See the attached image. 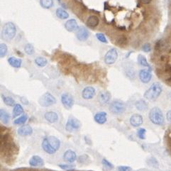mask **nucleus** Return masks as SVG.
I'll use <instances>...</instances> for the list:
<instances>
[{
  "instance_id": "nucleus-8",
  "label": "nucleus",
  "mask_w": 171,
  "mask_h": 171,
  "mask_svg": "<svg viewBox=\"0 0 171 171\" xmlns=\"http://www.w3.org/2000/svg\"><path fill=\"white\" fill-rule=\"evenodd\" d=\"M81 126V123L78 119H75L74 117H70L67 122L66 126H65V129L68 131H75L78 130Z\"/></svg>"
},
{
  "instance_id": "nucleus-17",
  "label": "nucleus",
  "mask_w": 171,
  "mask_h": 171,
  "mask_svg": "<svg viewBox=\"0 0 171 171\" xmlns=\"http://www.w3.org/2000/svg\"><path fill=\"white\" fill-rule=\"evenodd\" d=\"M63 159L68 163H73L77 159V156H76L75 152H74L72 150H66L63 155Z\"/></svg>"
},
{
  "instance_id": "nucleus-21",
  "label": "nucleus",
  "mask_w": 171,
  "mask_h": 171,
  "mask_svg": "<svg viewBox=\"0 0 171 171\" xmlns=\"http://www.w3.org/2000/svg\"><path fill=\"white\" fill-rule=\"evenodd\" d=\"M135 106L136 108L141 112H145L148 108V104L144 99H139V100L137 101L135 104Z\"/></svg>"
},
{
  "instance_id": "nucleus-10",
  "label": "nucleus",
  "mask_w": 171,
  "mask_h": 171,
  "mask_svg": "<svg viewBox=\"0 0 171 171\" xmlns=\"http://www.w3.org/2000/svg\"><path fill=\"white\" fill-rule=\"evenodd\" d=\"M96 94L95 89L93 87H85L84 90H83L82 92V97L84 98L85 99H91L94 97Z\"/></svg>"
},
{
  "instance_id": "nucleus-20",
  "label": "nucleus",
  "mask_w": 171,
  "mask_h": 171,
  "mask_svg": "<svg viewBox=\"0 0 171 171\" xmlns=\"http://www.w3.org/2000/svg\"><path fill=\"white\" fill-rule=\"evenodd\" d=\"M44 117L46 120L51 124L55 123L58 120V116L55 112H47L45 114Z\"/></svg>"
},
{
  "instance_id": "nucleus-24",
  "label": "nucleus",
  "mask_w": 171,
  "mask_h": 171,
  "mask_svg": "<svg viewBox=\"0 0 171 171\" xmlns=\"http://www.w3.org/2000/svg\"><path fill=\"white\" fill-rule=\"evenodd\" d=\"M23 113H24V109H23L22 106L19 104H16L14 106V109H13L12 117H17V116H19Z\"/></svg>"
},
{
  "instance_id": "nucleus-15",
  "label": "nucleus",
  "mask_w": 171,
  "mask_h": 171,
  "mask_svg": "<svg viewBox=\"0 0 171 171\" xmlns=\"http://www.w3.org/2000/svg\"><path fill=\"white\" fill-rule=\"evenodd\" d=\"M17 133L21 136H27L31 135L33 133V129L29 125H23L17 130Z\"/></svg>"
},
{
  "instance_id": "nucleus-28",
  "label": "nucleus",
  "mask_w": 171,
  "mask_h": 171,
  "mask_svg": "<svg viewBox=\"0 0 171 171\" xmlns=\"http://www.w3.org/2000/svg\"><path fill=\"white\" fill-rule=\"evenodd\" d=\"M40 4L43 8L50 9L53 5V0H40Z\"/></svg>"
},
{
  "instance_id": "nucleus-37",
  "label": "nucleus",
  "mask_w": 171,
  "mask_h": 171,
  "mask_svg": "<svg viewBox=\"0 0 171 171\" xmlns=\"http://www.w3.org/2000/svg\"><path fill=\"white\" fill-rule=\"evenodd\" d=\"M96 37H97L98 40L100 42H102V43H107L106 38L105 37V36L103 33H97V34H96Z\"/></svg>"
},
{
  "instance_id": "nucleus-14",
  "label": "nucleus",
  "mask_w": 171,
  "mask_h": 171,
  "mask_svg": "<svg viewBox=\"0 0 171 171\" xmlns=\"http://www.w3.org/2000/svg\"><path fill=\"white\" fill-rule=\"evenodd\" d=\"M143 122L144 120H143L142 116L138 114H134L130 118V124L134 127L140 126L143 124Z\"/></svg>"
},
{
  "instance_id": "nucleus-16",
  "label": "nucleus",
  "mask_w": 171,
  "mask_h": 171,
  "mask_svg": "<svg viewBox=\"0 0 171 171\" xmlns=\"http://www.w3.org/2000/svg\"><path fill=\"white\" fill-rule=\"evenodd\" d=\"M29 163L31 166H33V167H39V166H43L44 165L43 160L39 156H32L29 160Z\"/></svg>"
},
{
  "instance_id": "nucleus-19",
  "label": "nucleus",
  "mask_w": 171,
  "mask_h": 171,
  "mask_svg": "<svg viewBox=\"0 0 171 171\" xmlns=\"http://www.w3.org/2000/svg\"><path fill=\"white\" fill-rule=\"evenodd\" d=\"M94 121L99 124H104L107 120V114L104 112H97L94 115Z\"/></svg>"
},
{
  "instance_id": "nucleus-22",
  "label": "nucleus",
  "mask_w": 171,
  "mask_h": 171,
  "mask_svg": "<svg viewBox=\"0 0 171 171\" xmlns=\"http://www.w3.org/2000/svg\"><path fill=\"white\" fill-rule=\"evenodd\" d=\"M8 63L13 68H19L21 66L22 61L20 58H17L15 57H10L8 59Z\"/></svg>"
},
{
  "instance_id": "nucleus-3",
  "label": "nucleus",
  "mask_w": 171,
  "mask_h": 171,
  "mask_svg": "<svg viewBox=\"0 0 171 171\" xmlns=\"http://www.w3.org/2000/svg\"><path fill=\"white\" fill-rule=\"evenodd\" d=\"M16 33H17V29L13 23L8 22L4 25L1 31V36L4 40L10 41L15 37Z\"/></svg>"
},
{
  "instance_id": "nucleus-36",
  "label": "nucleus",
  "mask_w": 171,
  "mask_h": 171,
  "mask_svg": "<svg viewBox=\"0 0 171 171\" xmlns=\"http://www.w3.org/2000/svg\"><path fill=\"white\" fill-rule=\"evenodd\" d=\"M102 164H103L104 167L106 168V169H109V170H112V169H113L114 168L113 165L105 158H104L103 160H102Z\"/></svg>"
},
{
  "instance_id": "nucleus-5",
  "label": "nucleus",
  "mask_w": 171,
  "mask_h": 171,
  "mask_svg": "<svg viewBox=\"0 0 171 171\" xmlns=\"http://www.w3.org/2000/svg\"><path fill=\"white\" fill-rule=\"evenodd\" d=\"M39 104L44 107L52 106L56 103V99L50 92H46L41 97L39 100Z\"/></svg>"
},
{
  "instance_id": "nucleus-27",
  "label": "nucleus",
  "mask_w": 171,
  "mask_h": 171,
  "mask_svg": "<svg viewBox=\"0 0 171 171\" xmlns=\"http://www.w3.org/2000/svg\"><path fill=\"white\" fill-rule=\"evenodd\" d=\"M35 63H36V64L38 66L42 68V67H45L47 65L48 61L47 59L43 58V57H38V58L35 59Z\"/></svg>"
},
{
  "instance_id": "nucleus-30",
  "label": "nucleus",
  "mask_w": 171,
  "mask_h": 171,
  "mask_svg": "<svg viewBox=\"0 0 171 171\" xmlns=\"http://www.w3.org/2000/svg\"><path fill=\"white\" fill-rule=\"evenodd\" d=\"M138 62L139 65L143 67H149V64L148 63L146 58L142 55H139L138 56Z\"/></svg>"
},
{
  "instance_id": "nucleus-41",
  "label": "nucleus",
  "mask_w": 171,
  "mask_h": 171,
  "mask_svg": "<svg viewBox=\"0 0 171 171\" xmlns=\"http://www.w3.org/2000/svg\"><path fill=\"white\" fill-rule=\"evenodd\" d=\"M166 117H167V119L168 122H171V110H169L168 112H167V115H166Z\"/></svg>"
},
{
  "instance_id": "nucleus-18",
  "label": "nucleus",
  "mask_w": 171,
  "mask_h": 171,
  "mask_svg": "<svg viewBox=\"0 0 171 171\" xmlns=\"http://www.w3.org/2000/svg\"><path fill=\"white\" fill-rule=\"evenodd\" d=\"M65 28L68 31L73 32L75 31H77L79 29L78 24H77V21L75 19H70L67 21L65 24Z\"/></svg>"
},
{
  "instance_id": "nucleus-11",
  "label": "nucleus",
  "mask_w": 171,
  "mask_h": 171,
  "mask_svg": "<svg viewBox=\"0 0 171 171\" xmlns=\"http://www.w3.org/2000/svg\"><path fill=\"white\" fill-rule=\"evenodd\" d=\"M89 36H90V33L85 27L79 28L76 33V37L79 41H85L87 40L89 38Z\"/></svg>"
},
{
  "instance_id": "nucleus-32",
  "label": "nucleus",
  "mask_w": 171,
  "mask_h": 171,
  "mask_svg": "<svg viewBox=\"0 0 171 171\" xmlns=\"http://www.w3.org/2000/svg\"><path fill=\"white\" fill-rule=\"evenodd\" d=\"M24 51L27 55H31L34 53V48H33V46H32L31 44L28 43V44H26V46H25Z\"/></svg>"
},
{
  "instance_id": "nucleus-23",
  "label": "nucleus",
  "mask_w": 171,
  "mask_h": 171,
  "mask_svg": "<svg viewBox=\"0 0 171 171\" xmlns=\"http://www.w3.org/2000/svg\"><path fill=\"white\" fill-rule=\"evenodd\" d=\"M0 119H1V122L3 124H7L9 122L10 115L4 109H1V110H0Z\"/></svg>"
},
{
  "instance_id": "nucleus-42",
  "label": "nucleus",
  "mask_w": 171,
  "mask_h": 171,
  "mask_svg": "<svg viewBox=\"0 0 171 171\" xmlns=\"http://www.w3.org/2000/svg\"><path fill=\"white\" fill-rule=\"evenodd\" d=\"M152 0H141V2L144 4H148Z\"/></svg>"
},
{
  "instance_id": "nucleus-4",
  "label": "nucleus",
  "mask_w": 171,
  "mask_h": 171,
  "mask_svg": "<svg viewBox=\"0 0 171 171\" xmlns=\"http://www.w3.org/2000/svg\"><path fill=\"white\" fill-rule=\"evenodd\" d=\"M149 119L150 122L156 125H163L165 119L162 111L158 107H153L149 112Z\"/></svg>"
},
{
  "instance_id": "nucleus-7",
  "label": "nucleus",
  "mask_w": 171,
  "mask_h": 171,
  "mask_svg": "<svg viewBox=\"0 0 171 171\" xmlns=\"http://www.w3.org/2000/svg\"><path fill=\"white\" fill-rule=\"evenodd\" d=\"M118 58V53L115 49H111L107 51L104 56V62L107 65H112Z\"/></svg>"
},
{
  "instance_id": "nucleus-25",
  "label": "nucleus",
  "mask_w": 171,
  "mask_h": 171,
  "mask_svg": "<svg viewBox=\"0 0 171 171\" xmlns=\"http://www.w3.org/2000/svg\"><path fill=\"white\" fill-rule=\"evenodd\" d=\"M99 20L96 16H91L87 20V25L90 28H94L99 24Z\"/></svg>"
},
{
  "instance_id": "nucleus-13",
  "label": "nucleus",
  "mask_w": 171,
  "mask_h": 171,
  "mask_svg": "<svg viewBox=\"0 0 171 171\" xmlns=\"http://www.w3.org/2000/svg\"><path fill=\"white\" fill-rule=\"evenodd\" d=\"M152 78V74L148 70H141L139 72V79L143 83H148Z\"/></svg>"
},
{
  "instance_id": "nucleus-29",
  "label": "nucleus",
  "mask_w": 171,
  "mask_h": 171,
  "mask_svg": "<svg viewBox=\"0 0 171 171\" xmlns=\"http://www.w3.org/2000/svg\"><path fill=\"white\" fill-rule=\"evenodd\" d=\"M2 99L3 102H4L6 105L9 106H12L14 105H15V101L11 97H6V96L2 95Z\"/></svg>"
},
{
  "instance_id": "nucleus-26",
  "label": "nucleus",
  "mask_w": 171,
  "mask_h": 171,
  "mask_svg": "<svg viewBox=\"0 0 171 171\" xmlns=\"http://www.w3.org/2000/svg\"><path fill=\"white\" fill-rule=\"evenodd\" d=\"M56 16L61 19H66L69 17V14L65 10L62 8H58L56 9Z\"/></svg>"
},
{
  "instance_id": "nucleus-1",
  "label": "nucleus",
  "mask_w": 171,
  "mask_h": 171,
  "mask_svg": "<svg viewBox=\"0 0 171 171\" xmlns=\"http://www.w3.org/2000/svg\"><path fill=\"white\" fill-rule=\"evenodd\" d=\"M61 147V141L53 136H49L43 138L42 142V148L46 153L49 154H54L58 151Z\"/></svg>"
},
{
  "instance_id": "nucleus-12",
  "label": "nucleus",
  "mask_w": 171,
  "mask_h": 171,
  "mask_svg": "<svg viewBox=\"0 0 171 171\" xmlns=\"http://www.w3.org/2000/svg\"><path fill=\"white\" fill-rule=\"evenodd\" d=\"M111 99V94L107 91L101 92L98 96V101L102 105H106Z\"/></svg>"
},
{
  "instance_id": "nucleus-6",
  "label": "nucleus",
  "mask_w": 171,
  "mask_h": 171,
  "mask_svg": "<svg viewBox=\"0 0 171 171\" xmlns=\"http://www.w3.org/2000/svg\"><path fill=\"white\" fill-rule=\"evenodd\" d=\"M126 109L125 104L120 101H113L109 104V111L114 114H120Z\"/></svg>"
},
{
  "instance_id": "nucleus-2",
  "label": "nucleus",
  "mask_w": 171,
  "mask_h": 171,
  "mask_svg": "<svg viewBox=\"0 0 171 171\" xmlns=\"http://www.w3.org/2000/svg\"><path fill=\"white\" fill-rule=\"evenodd\" d=\"M162 92V87L160 83H154L144 93V97L148 100H156Z\"/></svg>"
},
{
  "instance_id": "nucleus-39",
  "label": "nucleus",
  "mask_w": 171,
  "mask_h": 171,
  "mask_svg": "<svg viewBox=\"0 0 171 171\" xmlns=\"http://www.w3.org/2000/svg\"><path fill=\"white\" fill-rule=\"evenodd\" d=\"M149 164L153 166V167L158 168V162L156 161V160L155 158H150L149 160Z\"/></svg>"
},
{
  "instance_id": "nucleus-9",
  "label": "nucleus",
  "mask_w": 171,
  "mask_h": 171,
  "mask_svg": "<svg viewBox=\"0 0 171 171\" xmlns=\"http://www.w3.org/2000/svg\"><path fill=\"white\" fill-rule=\"evenodd\" d=\"M61 102L66 109H69L73 107L74 104V99L69 93H63L61 96Z\"/></svg>"
},
{
  "instance_id": "nucleus-38",
  "label": "nucleus",
  "mask_w": 171,
  "mask_h": 171,
  "mask_svg": "<svg viewBox=\"0 0 171 171\" xmlns=\"http://www.w3.org/2000/svg\"><path fill=\"white\" fill-rule=\"evenodd\" d=\"M118 171H132V169L128 166H119Z\"/></svg>"
},
{
  "instance_id": "nucleus-34",
  "label": "nucleus",
  "mask_w": 171,
  "mask_h": 171,
  "mask_svg": "<svg viewBox=\"0 0 171 171\" xmlns=\"http://www.w3.org/2000/svg\"><path fill=\"white\" fill-rule=\"evenodd\" d=\"M7 51H8V49H7L6 44L1 43V45H0V56H1V58H4L5 56L7 53Z\"/></svg>"
},
{
  "instance_id": "nucleus-40",
  "label": "nucleus",
  "mask_w": 171,
  "mask_h": 171,
  "mask_svg": "<svg viewBox=\"0 0 171 171\" xmlns=\"http://www.w3.org/2000/svg\"><path fill=\"white\" fill-rule=\"evenodd\" d=\"M150 49H151V48H150V45L148 44V43H146V44H145L144 46H143V50H144V51H145V52L146 53L150 51Z\"/></svg>"
},
{
  "instance_id": "nucleus-31",
  "label": "nucleus",
  "mask_w": 171,
  "mask_h": 171,
  "mask_svg": "<svg viewBox=\"0 0 171 171\" xmlns=\"http://www.w3.org/2000/svg\"><path fill=\"white\" fill-rule=\"evenodd\" d=\"M28 119V116L26 114L22 115L20 117H19L18 119H15L14 121V124H17V125H20V124H24L26 122Z\"/></svg>"
},
{
  "instance_id": "nucleus-35",
  "label": "nucleus",
  "mask_w": 171,
  "mask_h": 171,
  "mask_svg": "<svg viewBox=\"0 0 171 171\" xmlns=\"http://www.w3.org/2000/svg\"><path fill=\"white\" fill-rule=\"evenodd\" d=\"M61 169L64 170H72L75 168V166L73 165H68V164H59L58 165Z\"/></svg>"
},
{
  "instance_id": "nucleus-33",
  "label": "nucleus",
  "mask_w": 171,
  "mask_h": 171,
  "mask_svg": "<svg viewBox=\"0 0 171 171\" xmlns=\"http://www.w3.org/2000/svg\"><path fill=\"white\" fill-rule=\"evenodd\" d=\"M146 130L144 128H138L137 131V136L139 138L144 140L146 138Z\"/></svg>"
}]
</instances>
